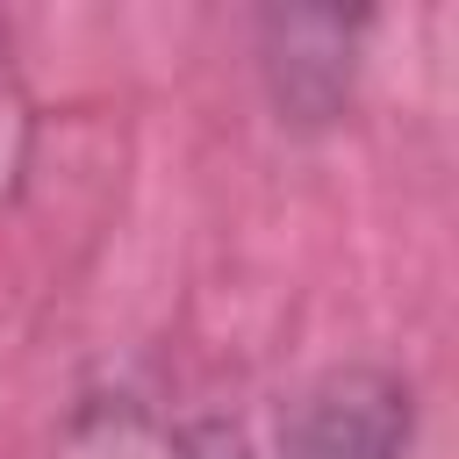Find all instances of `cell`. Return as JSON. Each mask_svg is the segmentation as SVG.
Instances as JSON below:
<instances>
[{
  "label": "cell",
  "instance_id": "6da1fadb",
  "mask_svg": "<svg viewBox=\"0 0 459 459\" xmlns=\"http://www.w3.org/2000/svg\"><path fill=\"white\" fill-rule=\"evenodd\" d=\"M416 394L387 366H337L287 409V459H409Z\"/></svg>",
  "mask_w": 459,
  "mask_h": 459
},
{
  "label": "cell",
  "instance_id": "7a4b0ae2",
  "mask_svg": "<svg viewBox=\"0 0 459 459\" xmlns=\"http://www.w3.org/2000/svg\"><path fill=\"white\" fill-rule=\"evenodd\" d=\"M50 459H201V445L179 423H165L158 409L115 394V402H86L65 423V437H57Z\"/></svg>",
  "mask_w": 459,
  "mask_h": 459
}]
</instances>
